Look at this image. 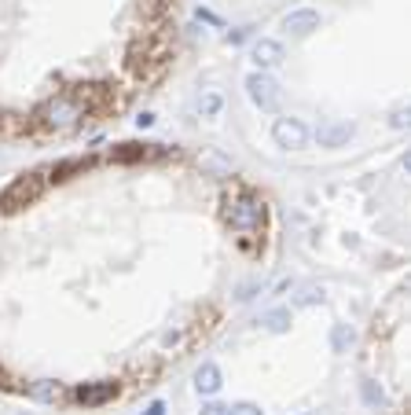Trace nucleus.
I'll return each mask as SVG.
<instances>
[{
    "label": "nucleus",
    "instance_id": "obj_1",
    "mask_svg": "<svg viewBox=\"0 0 411 415\" xmlns=\"http://www.w3.org/2000/svg\"><path fill=\"white\" fill-rule=\"evenodd\" d=\"M40 191H45V177H40V173H26V177H15L4 188V195H0V206H4L8 213H15V210H23L26 203H33Z\"/></svg>",
    "mask_w": 411,
    "mask_h": 415
},
{
    "label": "nucleus",
    "instance_id": "obj_2",
    "mask_svg": "<svg viewBox=\"0 0 411 415\" xmlns=\"http://www.w3.org/2000/svg\"><path fill=\"white\" fill-rule=\"evenodd\" d=\"M228 225L239 232H257L265 225V203L253 199V195H239V199L228 203Z\"/></svg>",
    "mask_w": 411,
    "mask_h": 415
},
{
    "label": "nucleus",
    "instance_id": "obj_3",
    "mask_svg": "<svg viewBox=\"0 0 411 415\" xmlns=\"http://www.w3.org/2000/svg\"><path fill=\"white\" fill-rule=\"evenodd\" d=\"M246 92H250V99L261 107V111H275L279 107V85L268 74H250L246 77Z\"/></svg>",
    "mask_w": 411,
    "mask_h": 415
},
{
    "label": "nucleus",
    "instance_id": "obj_4",
    "mask_svg": "<svg viewBox=\"0 0 411 415\" xmlns=\"http://www.w3.org/2000/svg\"><path fill=\"white\" fill-rule=\"evenodd\" d=\"M272 136H275V144H279V147L297 151V147H305V144H309V129L301 125L297 118H275Z\"/></svg>",
    "mask_w": 411,
    "mask_h": 415
},
{
    "label": "nucleus",
    "instance_id": "obj_5",
    "mask_svg": "<svg viewBox=\"0 0 411 415\" xmlns=\"http://www.w3.org/2000/svg\"><path fill=\"white\" fill-rule=\"evenodd\" d=\"M250 55H253L257 67H279V63L287 59L283 45H279V41H272V37H261V41H257V45L250 48Z\"/></svg>",
    "mask_w": 411,
    "mask_h": 415
},
{
    "label": "nucleus",
    "instance_id": "obj_6",
    "mask_svg": "<svg viewBox=\"0 0 411 415\" xmlns=\"http://www.w3.org/2000/svg\"><path fill=\"white\" fill-rule=\"evenodd\" d=\"M316 26H319V11H312V8H297V11H290V15L283 18V30L294 33V37H305V33H312Z\"/></svg>",
    "mask_w": 411,
    "mask_h": 415
},
{
    "label": "nucleus",
    "instance_id": "obj_7",
    "mask_svg": "<svg viewBox=\"0 0 411 415\" xmlns=\"http://www.w3.org/2000/svg\"><path fill=\"white\" fill-rule=\"evenodd\" d=\"M45 114H48L52 125H70V122L81 118V107H77L74 99H52V103L45 107Z\"/></svg>",
    "mask_w": 411,
    "mask_h": 415
},
{
    "label": "nucleus",
    "instance_id": "obj_8",
    "mask_svg": "<svg viewBox=\"0 0 411 415\" xmlns=\"http://www.w3.org/2000/svg\"><path fill=\"white\" fill-rule=\"evenodd\" d=\"M118 393V382H99V386H81L77 389V401L81 404H103Z\"/></svg>",
    "mask_w": 411,
    "mask_h": 415
},
{
    "label": "nucleus",
    "instance_id": "obj_9",
    "mask_svg": "<svg viewBox=\"0 0 411 415\" xmlns=\"http://www.w3.org/2000/svg\"><path fill=\"white\" fill-rule=\"evenodd\" d=\"M194 389L199 393H217L221 389V367L217 364H202L194 371Z\"/></svg>",
    "mask_w": 411,
    "mask_h": 415
},
{
    "label": "nucleus",
    "instance_id": "obj_10",
    "mask_svg": "<svg viewBox=\"0 0 411 415\" xmlns=\"http://www.w3.org/2000/svg\"><path fill=\"white\" fill-rule=\"evenodd\" d=\"M319 144H327V147H338L345 140H353V125H327V129H319Z\"/></svg>",
    "mask_w": 411,
    "mask_h": 415
},
{
    "label": "nucleus",
    "instance_id": "obj_11",
    "mask_svg": "<svg viewBox=\"0 0 411 415\" xmlns=\"http://www.w3.org/2000/svg\"><path fill=\"white\" fill-rule=\"evenodd\" d=\"M221 107H224L221 92H206V96L199 99V114H202V118H217V114H221Z\"/></svg>",
    "mask_w": 411,
    "mask_h": 415
},
{
    "label": "nucleus",
    "instance_id": "obj_12",
    "mask_svg": "<svg viewBox=\"0 0 411 415\" xmlns=\"http://www.w3.org/2000/svg\"><path fill=\"white\" fill-rule=\"evenodd\" d=\"M30 393H33L37 401H55V397H59V386H55V382H48V379H40V382H33V386H30Z\"/></svg>",
    "mask_w": 411,
    "mask_h": 415
},
{
    "label": "nucleus",
    "instance_id": "obj_13",
    "mask_svg": "<svg viewBox=\"0 0 411 415\" xmlns=\"http://www.w3.org/2000/svg\"><path fill=\"white\" fill-rule=\"evenodd\" d=\"M287 320H290V313H287V309H275V313H268V316H265V323L272 327V331H283Z\"/></svg>",
    "mask_w": 411,
    "mask_h": 415
},
{
    "label": "nucleus",
    "instance_id": "obj_14",
    "mask_svg": "<svg viewBox=\"0 0 411 415\" xmlns=\"http://www.w3.org/2000/svg\"><path fill=\"white\" fill-rule=\"evenodd\" d=\"M228 415H261V408L250 404V401H239V404H231V408H228Z\"/></svg>",
    "mask_w": 411,
    "mask_h": 415
},
{
    "label": "nucleus",
    "instance_id": "obj_15",
    "mask_svg": "<svg viewBox=\"0 0 411 415\" xmlns=\"http://www.w3.org/2000/svg\"><path fill=\"white\" fill-rule=\"evenodd\" d=\"M363 393H367V401H371V404H385V397H382V389H375L371 382H363Z\"/></svg>",
    "mask_w": 411,
    "mask_h": 415
},
{
    "label": "nucleus",
    "instance_id": "obj_16",
    "mask_svg": "<svg viewBox=\"0 0 411 415\" xmlns=\"http://www.w3.org/2000/svg\"><path fill=\"white\" fill-rule=\"evenodd\" d=\"M202 415H228V404H206Z\"/></svg>",
    "mask_w": 411,
    "mask_h": 415
},
{
    "label": "nucleus",
    "instance_id": "obj_17",
    "mask_svg": "<svg viewBox=\"0 0 411 415\" xmlns=\"http://www.w3.org/2000/svg\"><path fill=\"white\" fill-rule=\"evenodd\" d=\"M143 415H165V404H162V401H155V404H150Z\"/></svg>",
    "mask_w": 411,
    "mask_h": 415
}]
</instances>
